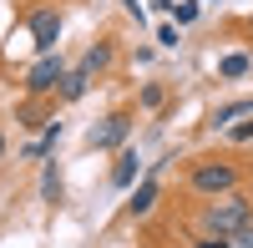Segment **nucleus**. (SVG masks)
Instances as JSON below:
<instances>
[{"label":"nucleus","mask_w":253,"mask_h":248,"mask_svg":"<svg viewBox=\"0 0 253 248\" xmlns=\"http://www.w3.org/2000/svg\"><path fill=\"white\" fill-rule=\"evenodd\" d=\"M56 142H61V122H46V132H41V142H31V147H26V157H46V152L56 147Z\"/></svg>","instance_id":"11"},{"label":"nucleus","mask_w":253,"mask_h":248,"mask_svg":"<svg viewBox=\"0 0 253 248\" xmlns=\"http://www.w3.org/2000/svg\"><path fill=\"white\" fill-rule=\"evenodd\" d=\"M86 81H91V71H86V66L66 71V81H61V96H66V101H81V96H86Z\"/></svg>","instance_id":"9"},{"label":"nucleus","mask_w":253,"mask_h":248,"mask_svg":"<svg viewBox=\"0 0 253 248\" xmlns=\"http://www.w3.org/2000/svg\"><path fill=\"white\" fill-rule=\"evenodd\" d=\"M228 142L248 147V142H253V117H248V122H233V127H228Z\"/></svg>","instance_id":"15"},{"label":"nucleus","mask_w":253,"mask_h":248,"mask_svg":"<svg viewBox=\"0 0 253 248\" xmlns=\"http://www.w3.org/2000/svg\"><path fill=\"white\" fill-rule=\"evenodd\" d=\"M142 107H162V86H147L142 91Z\"/></svg>","instance_id":"18"},{"label":"nucleus","mask_w":253,"mask_h":248,"mask_svg":"<svg viewBox=\"0 0 253 248\" xmlns=\"http://www.w3.org/2000/svg\"><path fill=\"white\" fill-rule=\"evenodd\" d=\"M41 198H46V203L61 198V172H56V162H46V172H41Z\"/></svg>","instance_id":"14"},{"label":"nucleus","mask_w":253,"mask_h":248,"mask_svg":"<svg viewBox=\"0 0 253 248\" xmlns=\"http://www.w3.org/2000/svg\"><path fill=\"white\" fill-rule=\"evenodd\" d=\"M233 248H253V223H243V228L233 233Z\"/></svg>","instance_id":"17"},{"label":"nucleus","mask_w":253,"mask_h":248,"mask_svg":"<svg viewBox=\"0 0 253 248\" xmlns=\"http://www.w3.org/2000/svg\"><path fill=\"white\" fill-rule=\"evenodd\" d=\"M243 223H253V203L243 193H223V198L208 203V213H203V228L208 233H228V238H233Z\"/></svg>","instance_id":"1"},{"label":"nucleus","mask_w":253,"mask_h":248,"mask_svg":"<svg viewBox=\"0 0 253 248\" xmlns=\"http://www.w3.org/2000/svg\"><path fill=\"white\" fill-rule=\"evenodd\" d=\"M233 188H238V167H233V162H198V167H193V193L223 198Z\"/></svg>","instance_id":"2"},{"label":"nucleus","mask_w":253,"mask_h":248,"mask_svg":"<svg viewBox=\"0 0 253 248\" xmlns=\"http://www.w3.org/2000/svg\"><path fill=\"white\" fill-rule=\"evenodd\" d=\"M162 10L172 15L177 26H193V20H198V0H182V5H177V0H162Z\"/></svg>","instance_id":"12"},{"label":"nucleus","mask_w":253,"mask_h":248,"mask_svg":"<svg viewBox=\"0 0 253 248\" xmlns=\"http://www.w3.org/2000/svg\"><path fill=\"white\" fill-rule=\"evenodd\" d=\"M126 208H132L137 218H147V213L157 208V172H147L137 188H132V203H126Z\"/></svg>","instance_id":"6"},{"label":"nucleus","mask_w":253,"mask_h":248,"mask_svg":"<svg viewBox=\"0 0 253 248\" xmlns=\"http://www.w3.org/2000/svg\"><path fill=\"white\" fill-rule=\"evenodd\" d=\"M81 66H86L91 76H96V71H107V66H112V46H91L86 56H81Z\"/></svg>","instance_id":"13"},{"label":"nucleus","mask_w":253,"mask_h":248,"mask_svg":"<svg viewBox=\"0 0 253 248\" xmlns=\"http://www.w3.org/2000/svg\"><path fill=\"white\" fill-rule=\"evenodd\" d=\"M198 248H233V238H228V233H208Z\"/></svg>","instance_id":"16"},{"label":"nucleus","mask_w":253,"mask_h":248,"mask_svg":"<svg viewBox=\"0 0 253 248\" xmlns=\"http://www.w3.org/2000/svg\"><path fill=\"white\" fill-rule=\"evenodd\" d=\"M31 41H36L41 56L56 51V41H61V15H56V10H36V15H31Z\"/></svg>","instance_id":"5"},{"label":"nucleus","mask_w":253,"mask_h":248,"mask_svg":"<svg viewBox=\"0 0 253 248\" xmlns=\"http://www.w3.org/2000/svg\"><path fill=\"white\" fill-rule=\"evenodd\" d=\"M137 177H142V157H137V152H122L117 167H112V182H117V188H132Z\"/></svg>","instance_id":"8"},{"label":"nucleus","mask_w":253,"mask_h":248,"mask_svg":"<svg viewBox=\"0 0 253 248\" xmlns=\"http://www.w3.org/2000/svg\"><path fill=\"white\" fill-rule=\"evenodd\" d=\"M61 81H66V61H61L56 51H46V56L26 71V91H31V96H51V91H61Z\"/></svg>","instance_id":"3"},{"label":"nucleus","mask_w":253,"mask_h":248,"mask_svg":"<svg viewBox=\"0 0 253 248\" xmlns=\"http://www.w3.org/2000/svg\"><path fill=\"white\" fill-rule=\"evenodd\" d=\"M0 157H5V137H0Z\"/></svg>","instance_id":"19"},{"label":"nucleus","mask_w":253,"mask_h":248,"mask_svg":"<svg viewBox=\"0 0 253 248\" xmlns=\"http://www.w3.org/2000/svg\"><path fill=\"white\" fill-rule=\"evenodd\" d=\"M238 117H253V96H238V101H223V107L213 112V127H223V132H228V127H233Z\"/></svg>","instance_id":"7"},{"label":"nucleus","mask_w":253,"mask_h":248,"mask_svg":"<svg viewBox=\"0 0 253 248\" xmlns=\"http://www.w3.org/2000/svg\"><path fill=\"white\" fill-rule=\"evenodd\" d=\"M248 71H253V56H243V51H233V56L218 61V76H228V81H238V76H248Z\"/></svg>","instance_id":"10"},{"label":"nucleus","mask_w":253,"mask_h":248,"mask_svg":"<svg viewBox=\"0 0 253 248\" xmlns=\"http://www.w3.org/2000/svg\"><path fill=\"white\" fill-rule=\"evenodd\" d=\"M126 132H132V117H126V112H112L101 127H91L86 142H91L96 152H112V147H122V142H126Z\"/></svg>","instance_id":"4"}]
</instances>
